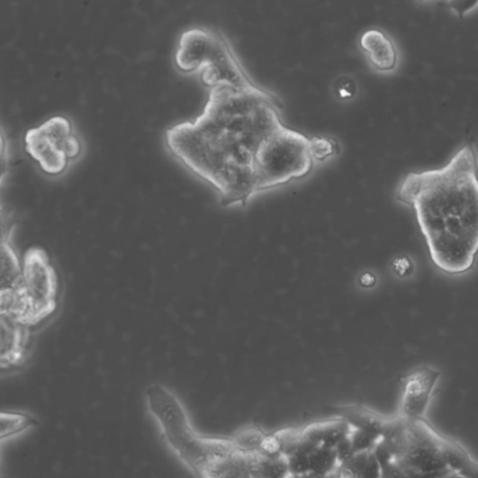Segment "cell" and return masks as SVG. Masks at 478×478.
Here are the masks:
<instances>
[{
    "label": "cell",
    "instance_id": "30bf717a",
    "mask_svg": "<svg viewBox=\"0 0 478 478\" xmlns=\"http://www.w3.org/2000/svg\"><path fill=\"white\" fill-rule=\"evenodd\" d=\"M361 46L376 70L390 72L397 67V48L393 41L383 31L365 32L361 38Z\"/></svg>",
    "mask_w": 478,
    "mask_h": 478
},
{
    "label": "cell",
    "instance_id": "44dd1931",
    "mask_svg": "<svg viewBox=\"0 0 478 478\" xmlns=\"http://www.w3.org/2000/svg\"><path fill=\"white\" fill-rule=\"evenodd\" d=\"M309 455L308 453H296V455L286 457L292 477L311 473Z\"/></svg>",
    "mask_w": 478,
    "mask_h": 478
},
{
    "label": "cell",
    "instance_id": "52a82bcc",
    "mask_svg": "<svg viewBox=\"0 0 478 478\" xmlns=\"http://www.w3.org/2000/svg\"><path fill=\"white\" fill-rule=\"evenodd\" d=\"M203 68V81L212 88L218 86L248 90L259 88L249 79L230 42L221 33L217 32L212 44L207 50Z\"/></svg>",
    "mask_w": 478,
    "mask_h": 478
},
{
    "label": "cell",
    "instance_id": "d4e9b609",
    "mask_svg": "<svg viewBox=\"0 0 478 478\" xmlns=\"http://www.w3.org/2000/svg\"><path fill=\"white\" fill-rule=\"evenodd\" d=\"M395 272L397 274H406L410 269V263L407 259H399L397 262L395 261Z\"/></svg>",
    "mask_w": 478,
    "mask_h": 478
},
{
    "label": "cell",
    "instance_id": "4316f807",
    "mask_svg": "<svg viewBox=\"0 0 478 478\" xmlns=\"http://www.w3.org/2000/svg\"><path fill=\"white\" fill-rule=\"evenodd\" d=\"M446 478H468V477H465L462 474H459L457 473H451L449 475H447Z\"/></svg>",
    "mask_w": 478,
    "mask_h": 478
},
{
    "label": "cell",
    "instance_id": "d6986e66",
    "mask_svg": "<svg viewBox=\"0 0 478 478\" xmlns=\"http://www.w3.org/2000/svg\"><path fill=\"white\" fill-rule=\"evenodd\" d=\"M371 451L356 453L354 457L338 465L337 478H360Z\"/></svg>",
    "mask_w": 478,
    "mask_h": 478
},
{
    "label": "cell",
    "instance_id": "7402d4cb",
    "mask_svg": "<svg viewBox=\"0 0 478 478\" xmlns=\"http://www.w3.org/2000/svg\"><path fill=\"white\" fill-rule=\"evenodd\" d=\"M360 478H382V467L374 449L370 452Z\"/></svg>",
    "mask_w": 478,
    "mask_h": 478
},
{
    "label": "cell",
    "instance_id": "ac0fdd59",
    "mask_svg": "<svg viewBox=\"0 0 478 478\" xmlns=\"http://www.w3.org/2000/svg\"><path fill=\"white\" fill-rule=\"evenodd\" d=\"M311 152L313 158L323 161L340 153V145L333 138L312 137L310 141Z\"/></svg>",
    "mask_w": 478,
    "mask_h": 478
},
{
    "label": "cell",
    "instance_id": "ba28073f",
    "mask_svg": "<svg viewBox=\"0 0 478 478\" xmlns=\"http://www.w3.org/2000/svg\"><path fill=\"white\" fill-rule=\"evenodd\" d=\"M441 372L432 366H419L401 379L400 415L408 419L424 418Z\"/></svg>",
    "mask_w": 478,
    "mask_h": 478
},
{
    "label": "cell",
    "instance_id": "9c48e42d",
    "mask_svg": "<svg viewBox=\"0 0 478 478\" xmlns=\"http://www.w3.org/2000/svg\"><path fill=\"white\" fill-rule=\"evenodd\" d=\"M2 369L11 370L26 362L30 350V327L2 316Z\"/></svg>",
    "mask_w": 478,
    "mask_h": 478
},
{
    "label": "cell",
    "instance_id": "ffe728a7",
    "mask_svg": "<svg viewBox=\"0 0 478 478\" xmlns=\"http://www.w3.org/2000/svg\"><path fill=\"white\" fill-rule=\"evenodd\" d=\"M349 437L356 453L373 450L376 444L382 439V436L380 435L356 429L351 430Z\"/></svg>",
    "mask_w": 478,
    "mask_h": 478
},
{
    "label": "cell",
    "instance_id": "e0dca14e",
    "mask_svg": "<svg viewBox=\"0 0 478 478\" xmlns=\"http://www.w3.org/2000/svg\"><path fill=\"white\" fill-rule=\"evenodd\" d=\"M266 435L255 428H248L237 435L232 442L237 450L245 453H261V446Z\"/></svg>",
    "mask_w": 478,
    "mask_h": 478
},
{
    "label": "cell",
    "instance_id": "3957f363",
    "mask_svg": "<svg viewBox=\"0 0 478 478\" xmlns=\"http://www.w3.org/2000/svg\"><path fill=\"white\" fill-rule=\"evenodd\" d=\"M149 412L159 424L162 436L177 456L198 478H208L212 468L237 451L232 439L200 437L194 433L181 400L162 384L145 392Z\"/></svg>",
    "mask_w": 478,
    "mask_h": 478
},
{
    "label": "cell",
    "instance_id": "2e32d148",
    "mask_svg": "<svg viewBox=\"0 0 478 478\" xmlns=\"http://www.w3.org/2000/svg\"><path fill=\"white\" fill-rule=\"evenodd\" d=\"M37 424L38 421L30 415L4 412L2 414V434H0V437L3 440L12 438Z\"/></svg>",
    "mask_w": 478,
    "mask_h": 478
},
{
    "label": "cell",
    "instance_id": "7c38bea8",
    "mask_svg": "<svg viewBox=\"0 0 478 478\" xmlns=\"http://www.w3.org/2000/svg\"><path fill=\"white\" fill-rule=\"evenodd\" d=\"M352 428L342 419L311 423L301 431L302 435L317 446L335 448L347 437Z\"/></svg>",
    "mask_w": 478,
    "mask_h": 478
},
{
    "label": "cell",
    "instance_id": "5b68a950",
    "mask_svg": "<svg viewBox=\"0 0 478 478\" xmlns=\"http://www.w3.org/2000/svg\"><path fill=\"white\" fill-rule=\"evenodd\" d=\"M311 138L286 125L274 132L258 150L256 163L257 191L301 179L311 171Z\"/></svg>",
    "mask_w": 478,
    "mask_h": 478
},
{
    "label": "cell",
    "instance_id": "cb8c5ba5",
    "mask_svg": "<svg viewBox=\"0 0 478 478\" xmlns=\"http://www.w3.org/2000/svg\"><path fill=\"white\" fill-rule=\"evenodd\" d=\"M356 84L349 78L342 77L336 85V93L340 99H349L356 95Z\"/></svg>",
    "mask_w": 478,
    "mask_h": 478
},
{
    "label": "cell",
    "instance_id": "7a4b0ae2",
    "mask_svg": "<svg viewBox=\"0 0 478 478\" xmlns=\"http://www.w3.org/2000/svg\"><path fill=\"white\" fill-rule=\"evenodd\" d=\"M396 199L415 212L438 269L457 275L473 268L478 255V156L473 142L443 167L410 173Z\"/></svg>",
    "mask_w": 478,
    "mask_h": 478
},
{
    "label": "cell",
    "instance_id": "484cf974",
    "mask_svg": "<svg viewBox=\"0 0 478 478\" xmlns=\"http://www.w3.org/2000/svg\"><path fill=\"white\" fill-rule=\"evenodd\" d=\"M375 278L374 275L371 273H365L361 276V284L365 287H371L374 285Z\"/></svg>",
    "mask_w": 478,
    "mask_h": 478
},
{
    "label": "cell",
    "instance_id": "603a6c76",
    "mask_svg": "<svg viewBox=\"0 0 478 478\" xmlns=\"http://www.w3.org/2000/svg\"><path fill=\"white\" fill-rule=\"evenodd\" d=\"M335 450L337 453L338 465L344 464L356 455L354 446H352L349 435L337 445Z\"/></svg>",
    "mask_w": 478,
    "mask_h": 478
},
{
    "label": "cell",
    "instance_id": "4fadbf2b",
    "mask_svg": "<svg viewBox=\"0 0 478 478\" xmlns=\"http://www.w3.org/2000/svg\"><path fill=\"white\" fill-rule=\"evenodd\" d=\"M340 419L352 429L364 430L383 436L387 418L382 417L362 406H348L337 409Z\"/></svg>",
    "mask_w": 478,
    "mask_h": 478
},
{
    "label": "cell",
    "instance_id": "9a60e30c",
    "mask_svg": "<svg viewBox=\"0 0 478 478\" xmlns=\"http://www.w3.org/2000/svg\"><path fill=\"white\" fill-rule=\"evenodd\" d=\"M256 473L259 478H292L287 458L284 455L266 456L261 453Z\"/></svg>",
    "mask_w": 478,
    "mask_h": 478
},
{
    "label": "cell",
    "instance_id": "8fae6325",
    "mask_svg": "<svg viewBox=\"0 0 478 478\" xmlns=\"http://www.w3.org/2000/svg\"><path fill=\"white\" fill-rule=\"evenodd\" d=\"M14 224H3L2 238V296L20 290L23 282V261L13 243Z\"/></svg>",
    "mask_w": 478,
    "mask_h": 478
},
{
    "label": "cell",
    "instance_id": "8992f818",
    "mask_svg": "<svg viewBox=\"0 0 478 478\" xmlns=\"http://www.w3.org/2000/svg\"><path fill=\"white\" fill-rule=\"evenodd\" d=\"M30 156L50 175L65 170L69 159L78 157L82 150L79 138L72 131L70 121L62 115L49 118L24 136Z\"/></svg>",
    "mask_w": 478,
    "mask_h": 478
},
{
    "label": "cell",
    "instance_id": "277c9868",
    "mask_svg": "<svg viewBox=\"0 0 478 478\" xmlns=\"http://www.w3.org/2000/svg\"><path fill=\"white\" fill-rule=\"evenodd\" d=\"M22 261L21 289L2 296V316L31 329L56 311L59 293V275L43 248L35 246L28 248Z\"/></svg>",
    "mask_w": 478,
    "mask_h": 478
},
{
    "label": "cell",
    "instance_id": "6da1fadb",
    "mask_svg": "<svg viewBox=\"0 0 478 478\" xmlns=\"http://www.w3.org/2000/svg\"><path fill=\"white\" fill-rule=\"evenodd\" d=\"M278 97L262 88L212 87L203 112L166 131L170 152L220 194L223 207L257 193L256 163L263 143L284 127Z\"/></svg>",
    "mask_w": 478,
    "mask_h": 478
},
{
    "label": "cell",
    "instance_id": "5bb4252c",
    "mask_svg": "<svg viewBox=\"0 0 478 478\" xmlns=\"http://www.w3.org/2000/svg\"><path fill=\"white\" fill-rule=\"evenodd\" d=\"M311 473L330 476L338 467L335 448L317 446L309 455Z\"/></svg>",
    "mask_w": 478,
    "mask_h": 478
}]
</instances>
